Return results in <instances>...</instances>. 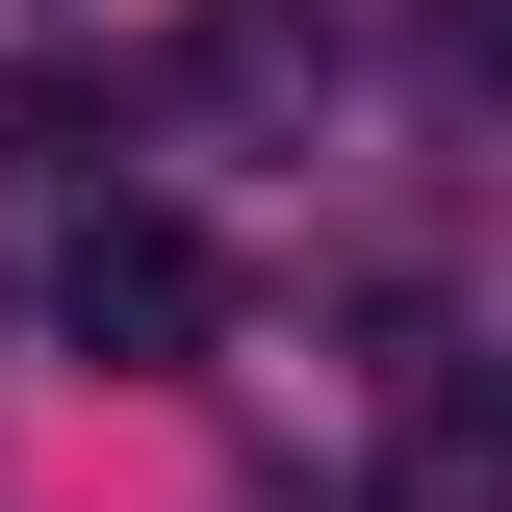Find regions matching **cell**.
I'll return each mask as SVG.
<instances>
[{
    "label": "cell",
    "instance_id": "6da1fadb",
    "mask_svg": "<svg viewBox=\"0 0 512 512\" xmlns=\"http://www.w3.org/2000/svg\"><path fill=\"white\" fill-rule=\"evenodd\" d=\"M52 333L77 359H205V333H231V256H205L180 205H77L52 231Z\"/></svg>",
    "mask_w": 512,
    "mask_h": 512
},
{
    "label": "cell",
    "instance_id": "7a4b0ae2",
    "mask_svg": "<svg viewBox=\"0 0 512 512\" xmlns=\"http://www.w3.org/2000/svg\"><path fill=\"white\" fill-rule=\"evenodd\" d=\"M384 512H512V410L487 384H436V410L384 436Z\"/></svg>",
    "mask_w": 512,
    "mask_h": 512
}]
</instances>
